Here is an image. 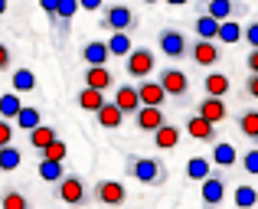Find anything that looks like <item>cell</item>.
<instances>
[{
  "mask_svg": "<svg viewBox=\"0 0 258 209\" xmlns=\"http://www.w3.org/2000/svg\"><path fill=\"white\" fill-rule=\"evenodd\" d=\"M124 173L134 183H144V186H164L167 177H170V170L160 157H141V154H127Z\"/></svg>",
  "mask_w": 258,
  "mask_h": 209,
  "instance_id": "1",
  "label": "cell"
},
{
  "mask_svg": "<svg viewBox=\"0 0 258 209\" xmlns=\"http://www.w3.org/2000/svg\"><path fill=\"white\" fill-rule=\"evenodd\" d=\"M52 196L59 199V203L72 206V209H82L92 203V196H88V180L82 173H62V177L52 183Z\"/></svg>",
  "mask_w": 258,
  "mask_h": 209,
  "instance_id": "2",
  "label": "cell"
},
{
  "mask_svg": "<svg viewBox=\"0 0 258 209\" xmlns=\"http://www.w3.org/2000/svg\"><path fill=\"white\" fill-rule=\"evenodd\" d=\"M101 26L111 30V33H127V36H131L141 26V17L127 4H105L101 7Z\"/></svg>",
  "mask_w": 258,
  "mask_h": 209,
  "instance_id": "3",
  "label": "cell"
},
{
  "mask_svg": "<svg viewBox=\"0 0 258 209\" xmlns=\"http://www.w3.org/2000/svg\"><path fill=\"white\" fill-rule=\"evenodd\" d=\"M157 85L164 89L167 102H176V105H189V76L183 69H173V65H167V69H160V79Z\"/></svg>",
  "mask_w": 258,
  "mask_h": 209,
  "instance_id": "4",
  "label": "cell"
},
{
  "mask_svg": "<svg viewBox=\"0 0 258 209\" xmlns=\"http://www.w3.org/2000/svg\"><path fill=\"white\" fill-rule=\"evenodd\" d=\"M88 196H92V203L108 206V209L127 206V190H124V183H118V180H98V183H88Z\"/></svg>",
  "mask_w": 258,
  "mask_h": 209,
  "instance_id": "5",
  "label": "cell"
},
{
  "mask_svg": "<svg viewBox=\"0 0 258 209\" xmlns=\"http://www.w3.org/2000/svg\"><path fill=\"white\" fill-rule=\"evenodd\" d=\"M154 69H157V59H154V52L144 49V46H134V49L124 56V72H127V79H138V82H141V79H151Z\"/></svg>",
  "mask_w": 258,
  "mask_h": 209,
  "instance_id": "6",
  "label": "cell"
},
{
  "mask_svg": "<svg viewBox=\"0 0 258 209\" xmlns=\"http://www.w3.org/2000/svg\"><path fill=\"white\" fill-rule=\"evenodd\" d=\"M186 43L180 26H160L157 30V49L164 52L167 59H186Z\"/></svg>",
  "mask_w": 258,
  "mask_h": 209,
  "instance_id": "7",
  "label": "cell"
},
{
  "mask_svg": "<svg viewBox=\"0 0 258 209\" xmlns=\"http://www.w3.org/2000/svg\"><path fill=\"white\" fill-rule=\"evenodd\" d=\"M226 193H229V183H226V177H219V173H209V177L203 180V186H200V199H203L206 209H219L226 203Z\"/></svg>",
  "mask_w": 258,
  "mask_h": 209,
  "instance_id": "8",
  "label": "cell"
},
{
  "mask_svg": "<svg viewBox=\"0 0 258 209\" xmlns=\"http://www.w3.org/2000/svg\"><path fill=\"white\" fill-rule=\"evenodd\" d=\"M186 59H193L200 69H206V65L219 62L222 52H219V46L209 43V39H189V43H186Z\"/></svg>",
  "mask_w": 258,
  "mask_h": 209,
  "instance_id": "9",
  "label": "cell"
},
{
  "mask_svg": "<svg viewBox=\"0 0 258 209\" xmlns=\"http://www.w3.org/2000/svg\"><path fill=\"white\" fill-rule=\"evenodd\" d=\"M180 131H186L189 137L200 141V144H216V141H219V131H216V124H209L206 118H200V114H193V111L186 114V121H183Z\"/></svg>",
  "mask_w": 258,
  "mask_h": 209,
  "instance_id": "10",
  "label": "cell"
},
{
  "mask_svg": "<svg viewBox=\"0 0 258 209\" xmlns=\"http://www.w3.org/2000/svg\"><path fill=\"white\" fill-rule=\"evenodd\" d=\"M193 114H200V118H206L209 124H226L229 121V105H226V98H209V95H203V102L193 108Z\"/></svg>",
  "mask_w": 258,
  "mask_h": 209,
  "instance_id": "11",
  "label": "cell"
},
{
  "mask_svg": "<svg viewBox=\"0 0 258 209\" xmlns=\"http://www.w3.org/2000/svg\"><path fill=\"white\" fill-rule=\"evenodd\" d=\"M200 13H206V17H213L216 23H222V20L242 17V13H245V4H239V0H209Z\"/></svg>",
  "mask_w": 258,
  "mask_h": 209,
  "instance_id": "12",
  "label": "cell"
},
{
  "mask_svg": "<svg viewBox=\"0 0 258 209\" xmlns=\"http://www.w3.org/2000/svg\"><path fill=\"white\" fill-rule=\"evenodd\" d=\"M131 121H134V127H138L141 134H154L167 121V114H164V108H147V105H141L138 111L131 114Z\"/></svg>",
  "mask_w": 258,
  "mask_h": 209,
  "instance_id": "13",
  "label": "cell"
},
{
  "mask_svg": "<svg viewBox=\"0 0 258 209\" xmlns=\"http://www.w3.org/2000/svg\"><path fill=\"white\" fill-rule=\"evenodd\" d=\"M134 92H138V102L147 105V108H164L167 105V95L157 85V79H141V82L134 85Z\"/></svg>",
  "mask_w": 258,
  "mask_h": 209,
  "instance_id": "14",
  "label": "cell"
},
{
  "mask_svg": "<svg viewBox=\"0 0 258 209\" xmlns=\"http://www.w3.org/2000/svg\"><path fill=\"white\" fill-rule=\"evenodd\" d=\"M235 127H239V134L245 141H258V108H252V105H245V108H239V111H235Z\"/></svg>",
  "mask_w": 258,
  "mask_h": 209,
  "instance_id": "15",
  "label": "cell"
},
{
  "mask_svg": "<svg viewBox=\"0 0 258 209\" xmlns=\"http://www.w3.org/2000/svg\"><path fill=\"white\" fill-rule=\"evenodd\" d=\"M0 209H33V203H30V196L23 193V186L4 183V186H0Z\"/></svg>",
  "mask_w": 258,
  "mask_h": 209,
  "instance_id": "16",
  "label": "cell"
},
{
  "mask_svg": "<svg viewBox=\"0 0 258 209\" xmlns=\"http://www.w3.org/2000/svg\"><path fill=\"white\" fill-rule=\"evenodd\" d=\"M111 85H114V76H111V69H108V65H88V69H85V89L108 92Z\"/></svg>",
  "mask_w": 258,
  "mask_h": 209,
  "instance_id": "17",
  "label": "cell"
},
{
  "mask_svg": "<svg viewBox=\"0 0 258 209\" xmlns=\"http://www.w3.org/2000/svg\"><path fill=\"white\" fill-rule=\"evenodd\" d=\"M213 147V154H209V164H216V167H235V160H239V151H235L229 141H216V144H209Z\"/></svg>",
  "mask_w": 258,
  "mask_h": 209,
  "instance_id": "18",
  "label": "cell"
},
{
  "mask_svg": "<svg viewBox=\"0 0 258 209\" xmlns=\"http://www.w3.org/2000/svg\"><path fill=\"white\" fill-rule=\"evenodd\" d=\"M176 144H180V124L164 121V124L154 131V147H157V151H173Z\"/></svg>",
  "mask_w": 258,
  "mask_h": 209,
  "instance_id": "19",
  "label": "cell"
},
{
  "mask_svg": "<svg viewBox=\"0 0 258 209\" xmlns=\"http://www.w3.org/2000/svg\"><path fill=\"white\" fill-rule=\"evenodd\" d=\"M92 114H95V121H98V127H105V131H118V127H124V114H121L111 102H105L98 111H92Z\"/></svg>",
  "mask_w": 258,
  "mask_h": 209,
  "instance_id": "20",
  "label": "cell"
},
{
  "mask_svg": "<svg viewBox=\"0 0 258 209\" xmlns=\"http://www.w3.org/2000/svg\"><path fill=\"white\" fill-rule=\"evenodd\" d=\"M114 108H118L121 114H134L141 108V102H138V92H134V85H118L114 89V102H111Z\"/></svg>",
  "mask_w": 258,
  "mask_h": 209,
  "instance_id": "21",
  "label": "cell"
},
{
  "mask_svg": "<svg viewBox=\"0 0 258 209\" xmlns=\"http://www.w3.org/2000/svg\"><path fill=\"white\" fill-rule=\"evenodd\" d=\"M229 89H232V82H229V76H222V72H213V76L203 79V95H209V98H226Z\"/></svg>",
  "mask_w": 258,
  "mask_h": 209,
  "instance_id": "22",
  "label": "cell"
},
{
  "mask_svg": "<svg viewBox=\"0 0 258 209\" xmlns=\"http://www.w3.org/2000/svg\"><path fill=\"white\" fill-rule=\"evenodd\" d=\"M108 59H111V56H108V49H105L101 39H92V43L82 46V62L85 65H105Z\"/></svg>",
  "mask_w": 258,
  "mask_h": 209,
  "instance_id": "23",
  "label": "cell"
},
{
  "mask_svg": "<svg viewBox=\"0 0 258 209\" xmlns=\"http://www.w3.org/2000/svg\"><path fill=\"white\" fill-rule=\"evenodd\" d=\"M56 137H59V131H56L52 124H36V127L30 131V147H33V151L39 154V151H43L46 144H52Z\"/></svg>",
  "mask_w": 258,
  "mask_h": 209,
  "instance_id": "24",
  "label": "cell"
},
{
  "mask_svg": "<svg viewBox=\"0 0 258 209\" xmlns=\"http://www.w3.org/2000/svg\"><path fill=\"white\" fill-rule=\"evenodd\" d=\"M242 39V26L235 20H222L219 30H216V43H226V46H235Z\"/></svg>",
  "mask_w": 258,
  "mask_h": 209,
  "instance_id": "25",
  "label": "cell"
},
{
  "mask_svg": "<svg viewBox=\"0 0 258 209\" xmlns=\"http://www.w3.org/2000/svg\"><path fill=\"white\" fill-rule=\"evenodd\" d=\"M79 0H59L56 4V17H52V26H59V33H66V23L76 17Z\"/></svg>",
  "mask_w": 258,
  "mask_h": 209,
  "instance_id": "26",
  "label": "cell"
},
{
  "mask_svg": "<svg viewBox=\"0 0 258 209\" xmlns=\"http://www.w3.org/2000/svg\"><path fill=\"white\" fill-rule=\"evenodd\" d=\"M209 173H213V164H209V157H189V160H186V177H189V180L203 183Z\"/></svg>",
  "mask_w": 258,
  "mask_h": 209,
  "instance_id": "27",
  "label": "cell"
},
{
  "mask_svg": "<svg viewBox=\"0 0 258 209\" xmlns=\"http://www.w3.org/2000/svg\"><path fill=\"white\" fill-rule=\"evenodd\" d=\"M36 124H43V114H39V108H20L17 118H13V127H20V131H33Z\"/></svg>",
  "mask_w": 258,
  "mask_h": 209,
  "instance_id": "28",
  "label": "cell"
},
{
  "mask_svg": "<svg viewBox=\"0 0 258 209\" xmlns=\"http://www.w3.org/2000/svg\"><path fill=\"white\" fill-rule=\"evenodd\" d=\"M232 203L239 206V209H252V206L258 203L255 186H252V183H239V186H235V193H232Z\"/></svg>",
  "mask_w": 258,
  "mask_h": 209,
  "instance_id": "29",
  "label": "cell"
},
{
  "mask_svg": "<svg viewBox=\"0 0 258 209\" xmlns=\"http://www.w3.org/2000/svg\"><path fill=\"white\" fill-rule=\"evenodd\" d=\"M193 30H196V39H209V43H216V30H219V23H216L213 17H206V13H200L196 23H193Z\"/></svg>",
  "mask_w": 258,
  "mask_h": 209,
  "instance_id": "30",
  "label": "cell"
},
{
  "mask_svg": "<svg viewBox=\"0 0 258 209\" xmlns=\"http://www.w3.org/2000/svg\"><path fill=\"white\" fill-rule=\"evenodd\" d=\"M66 157H69V144H66L62 137H56L52 144H46L43 151H39V160H56V164H62Z\"/></svg>",
  "mask_w": 258,
  "mask_h": 209,
  "instance_id": "31",
  "label": "cell"
},
{
  "mask_svg": "<svg viewBox=\"0 0 258 209\" xmlns=\"http://www.w3.org/2000/svg\"><path fill=\"white\" fill-rule=\"evenodd\" d=\"M105 49H108V56H127L134 46H131V36H127V33H111V39L105 43Z\"/></svg>",
  "mask_w": 258,
  "mask_h": 209,
  "instance_id": "32",
  "label": "cell"
},
{
  "mask_svg": "<svg viewBox=\"0 0 258 209\" xmlns=\"http://www.w3.org/2000/svg\"><path fill=\"white\" fill-rule=\"evenodd\" d=\"M76 105L85 108V111H98L101 105H105V92H92V89H82L76 95Z\"/></svg>",
  "mask_w": 258,
  "mask_h": 209,
  "instance_id": "33",
  "label": "cell"
},
{
  "mask_svg": "<svg viewBox=\"0 0 258 209\" xmlns=\"http://www.w3.org/2000/svg\"><path fill=\"white\" fill-rule=\"evenodd\" d=\"M20 108H23V105H20V95H17V92H7V95H0V118H4V121H13Z\"/></svg>",
  "mask_w": 258,
  "mask_h": 209,
  "instance_id": "34",
  "label": "cell"
},
{
  "mask_svg": "<svg viewBox=\"0 0 258 209\" xmlns=\"http://www.w3.org/2000/svg\"><path fill=\"white\" fill-rule=\"evenodd\" d=\"M23 164V154L17 151V147H0V170L4 173H10V170H17V167Z\"/></svg>",
  "mask_w": 258,
  "mask_h": 209,
  "instance_id": "35",
  "label": "cell"
},
{
  "mask_svg": "<svg viewBox=\"0 0 258 209\" xmlns=\"http://www.w3.org/2000/svg\"><path fill=\"white\" fill-rule=\"evenodd\" d=\"M13 92H33L36 89V76L30 69H13Z\"/></svg>",
  "mask_w": 258,
  "mask_h": 209,
  "instance_id": "36",
  "label": "cell"
},
{
  "mask_svg": "<svg viewBox=\"0 0 258 209\" xmlns=\"http://www.w3.org/2000/svg\"><path fill=\"white\" fill-rule=\"evenodd\" d=\"M36 173L46 180V183H56L59 177H62V164H56V160H39V167H36Z\"/></svg>",
  "mask_w": 258,
  "mask_h": 209,
  "instance_id": "37",
  "label": "cell"
},
{
  "mask_svg": "<svg viewBox=\"0 0 258 209\" xmlns=\"http://www.w3.org/2000/svg\"><path fill=\"white\" fill-rule=\"evenodd\" d=\"M13 137H17V127H13V121H4V118H0V147H10Z\"/></svg>",
  "mask_w": 258,
  "mask_h": 209,
  "instance_id": "38",
  "label": "cell"
},
{
  "mask_svg": "<svg viewBox=\"0 0 258 209\" xmlns=\"http://www.w3.org/2000/svg\"><path fill=\"white\" fill-rule=\"evenodd\" d=\"M242 39L248 43V49H258V23H245V26H242Z\"/></svg>",
  "mask_w": 258,
  "mask_h": 209,
  "instance_id": "39",
  "label": "cell"
},
{
  "mask_svg": "<svg viewBox=\"0 0 258 209\" xmlns=\"http://www.w3.org/2000/svg\"><path fill=\"white\" fill-rule=\"evenodd\" d=\"M10 65H13V49L7 43H0V72H10Z\"/></svg>",
  "mask_w": 258,
  "mask_h": 209,
  "instance_id": "40",
  "label": "cell"
},
{
  "mask_svg": "<svg viewBox=\"0 0 258 209\" xmlns=\"http://www.w3.org/2000/svg\"><path fill=\"white\" fill-rule=\"evenodd\" d=\"M242 164H245V173H258V147H252V151L245 154Z\"/></svg>",
  "mask_w": 258,
  "mask_h": 209,
  "instance_id": "41",
  "label": "cell"
},
{
  "mask_svg": "<svg viewBox=\"0 0 258 209\" xmlns=\"http://www.w3.org/2000/svg\"><path fill=\"white\" fill-rule=\"evenodd\" d=\"M242 92H245V98H258V76H248Z\"/></svg>",
  "mask_w": 258,
  "mask_h": 209,
  "instance_id": "42",
  "label": "cell"
},
{
  "mask_svg": "<svg viewBox=\"0 0 258 209\" xmlns=\"http://www.w3.org/2000/svg\"><path fill=\"white\" fill-rule=\"evenodd\" d=\"M79 7H82V10H92V13H98L101 7H105V0H79Z\"/></svg>",
  "mask_w": 258,
  "mask_h": 209,
  "instance_id": "43",
  "label": "cell"
},
{
  "mask_svg": "<svg viewBox=\"0 0 258 209\" xmlns=\"http://www.w3.org/2000/svg\"><path fill=\"white\" fill-rule=\"evenodd\" d=\"M248 76H258V49L248 52Z\"/></svg>",
  "mask_w": 258,
  "mask_h": 209,
  "instance_id": "44",
  "label": "cell"
},
{
  "mask_svg": "<svg viewBox=\"0 0 258 209\" xmlns=\"http://www.w3.org/2000/svg\"><path fill=\"white\" fill-rule=\"evenodd\" d=\"M56 4H59V0H39V7L49 13V23H52V17H56Z\"/></svg>",
  "mask_w": 258,
  "mask_h": 209,
  "instance_id": "45",
  "label": "cell"
},
{
  "mask_svg": "<svg viewBox=\"0 0 258 209\" xmlns=\"http://www.w3.org/2000/svg\"><path fill=\"white\" fill-rule=\"evenodd\" d=\"M167 4H173V7H183V4H189V0H167Z\"/></svg>",
  "mask_w": 258,
  "mask_h": 209,
  "instance_id": "46",
  "label": "cell"
},
{
  "mask_svg": "<svg viewBox=\"0 0 258 209\" xmlns=\"http://www.w3.org/2000/svg\"><path fill=\"white\" fill-rule=\"evenodd\" d=\"M4 13H7V0H0V17H4Z\"/></svg>",
  "mask_w": 258,
  "mask_h": 209,
  "instance_id": "47",
  "label": "cell"
},
{
  "mask_svg": "<svg viewBox=\"0 0 258 209\" xmlns=\"http://www.w3.org/2000/svg\"><path fill=\"white\" fill-rule=\"evenodd\" d=\"M144 4H154V0H144Z\"/></svg>",
  "mask_w": 258,
  "mask_h": 209,
  "instance_id": "48",
  "label": "cell"
}]
</instances>
